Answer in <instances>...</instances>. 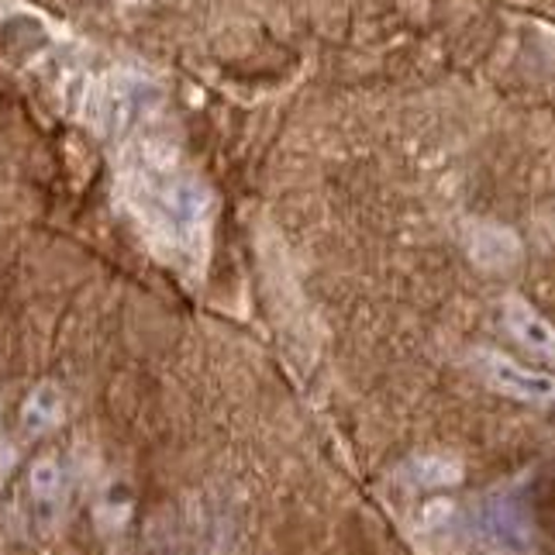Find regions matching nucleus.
<instances>
[{"instance_id":"obj_1","label":"nucleus","mask_w":555,"mask_h":555,"mask_svg":"<svg viewBox=\"0 0 555 555\" xmlns=\"http://www.w3.org/2000/svg\"><path fill=\"white\" fill-rule=\"evenodd\" d=\"M131 197H135L145 224L156 228L173 253L194 256L197 248H204L210 194L201 186V180L169 169L159 152L145 149L142 163L131 173Z\"/></svg>"},{"instance_id":"obj_2","label":"nucleus","mask_w":555,"mask_h":555,"mask_svg":"<svg viewBox=\"0 0 555 555\" xmlns=\"http://www.w3.org/2000/svg\"><path fill=\"white\" fill-rule=\"evenodd\" d=\"M476 370L487 379V387L514 397V400H528V404H555V373L542 370H528L521 362H514L501 352H476Z\"/></svg>"},{"instance_id":"obj_3","label":"nucleus","mask_w":555,"mask_h":555,"mask_svg":"<svg viewBox=\"0 0 555 555\" xmlns=\"http://www.w3.org/2000/svg\"><path fill=\"white\" fill-rule=\"evenodd\" d=\"M480 531L483 539L504 555H531L534 552V525L531 514L521 504V496L496 493L480 511Z\"/></svg>"},{"instance_id":"obj_4","label":"nucleus","mask_w":555,"mask_h":555,"mask_svg":"<svg viewBox=\"0 0 555 555\" xmlns=\"http://www.w3.org/2000/svg\"><path fill=\"white\" fill-rule=\"evenodd\" d=\"M25 493L31 504V518L38 528H55L63 518L66 496H69V476L66 466L55 455H35L25 469Z\"/></svg>"},{"instance_id":"obj_5","label":"nucleus","mask_w":555,"mask_h":555,"mask_svg":"<svg viewBox=\"0 0 555 555\" xmlns=\"http://www.w3.org/2000/svg\"><path fill=\"white\" fill-rule=\"evenodd\" d=\"M501 318H504L507 335L518 341L521 349L555 362V324L542 311H534L525 297H507L501 308Z\"/></svg>"},{"instance_id":"obj_6","label":"nucleus","mask_w":555,"mask_h":555,"mask_svg":"<svg viewBox=\"0 0 555 555\" xmlns=\"http://www.w3.org/2000/svg\"><path fill=\"white\" fill-rule=\"evenodd\" d=\"M66 417V397L55 383H38V387L22 400L17 425L25 438H46L63 425Z\"/></svg>"},{"instance_id":"obj_7","label":"nucleus","mask_w":555,"mask_h":555,"mask_svg":"<svg viewBox=\"0 0 555 555\" xmlns=\"http://www.w3.org/2000/svg\"><path fill=\"white\" fill-rule=\"evenodd\" d=\"M400 480L414 490H431V487H452L463 480V466L459 459L442 455V452H425V455H414L400 466Z\"/></svg>"},{"instance_id":"obj_8","label":"nucleus","mask_w":555,"mask_h":555,"mask_svg":"<svg viewBox=\"0 0 555 555\" xmlns=\"http://www.w3.org/2000/svg\"><path fill=\"white\" fill-rule=\"evenodd\" d=\"M469 256L480 266L496 270V266H507L518 259V242L507 232H501V228H476V235L469 242Z\"/></svg>"}]
</instances>
